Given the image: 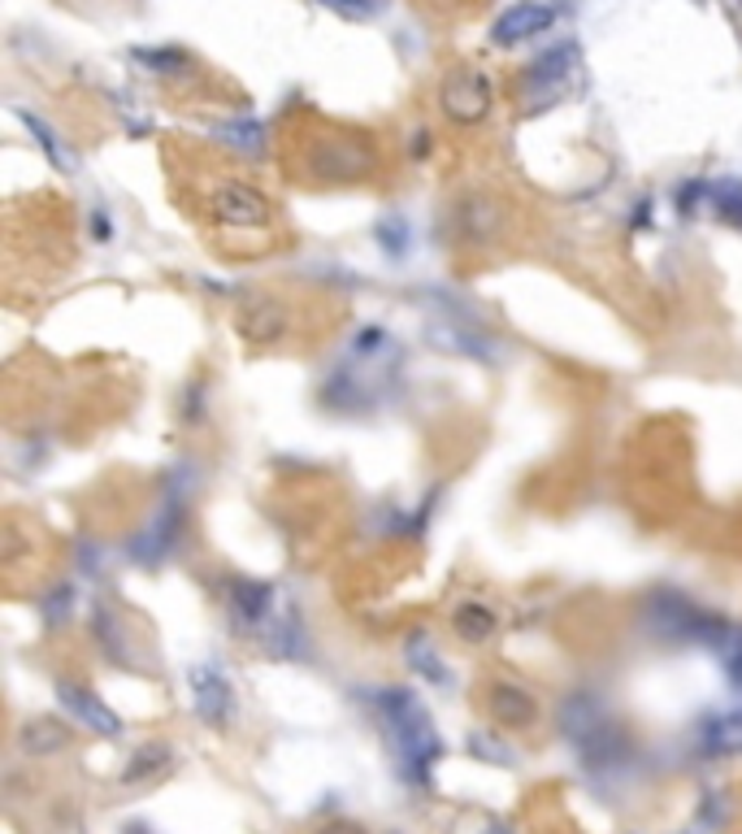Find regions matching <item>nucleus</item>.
<instances>
[{"instance_id":"nucleus-1","label":"nucleus","mask_w":742,"mask_h":834,"mask_svg":"<svg viewBox=\"0 0 742 834\" xmlns=\"http://www.w3.org/2000/svg\"><path fill=\"white\" fill-rule=\"evenodd\" d=\"M378 166V148L369 135L347 131L326 118H295L286 131V170L313 187L369 179Z\"/></svg>"},{"instance_id":"nucleus-2","label":"nucleus","mask_w":742,"mask_h":834,"mask_svg":"<svg viewBox=\"0 0 742 834\" xmlns=\"http://www.w3.org/2000/svg\"><path fill=\"white\" fill-rule=\"evenodd\" d=\"M187 200L191 209L205 218V227L218 239H270L274 236V205L270 196L248 183L230 166H209V170H191L187 183Z\"/></svg>"},{"instance_id":"nucleus-3","label":"nucleus","mask_w":742,"mask_h":834,"mask_svg":"<svg viewBox=\"0 0 742 834\" xmlns=\"http://www.w3.org/2000/svg\"><path fill=\"white\" fill-rule=\"evenodd\" d=\"M439 114L452 122V126H478V122L491 118V105H495V92H491V79L478 70V65H448L443 79H439Z\"/></svg>"},{"instance_id":"nucleus-4","label":"nucleus","mask_w":742,"mask_h":834,"mask_svg":"<svg viewBox=\"0 0 742 834\" xmlns=\"http://www.w3.org/2000/svg\"><path fill=\"white\" fill-rule=\"evenodd\" d=\"M513 227V209L487 191V187H469L457 196V209H452V231L464 248H487V243H504Z\"/></svg>"},{"instance_id":"nucleus-5","label":"nucleus","mask_w":742,"mask_h":834,"mask_svg":"<svg viewBox=\"0 0 742 834\" xmlns=\"http://www.w3.org/2000/svg\"><path fill=\"white\" fill-rule=\"evenodd\" d=\"M383 717H387L391 739L400 748L404 770L421 774L430 765V757H435V730H430V721L421 713V705L412 696H404V691H387L383 696Z\"/></svg>"},{"instance_id":"nucleus-6","label":"nucleus","mask_w":742,"mask_h":834,"mask_svg":"<svg viewBox=\"0 0 742 834\" xmlns=\"http://www.w3.org/2000/svg\"><path fill=\"white\" fill-rule=\"evenodd\" d=\"M547 27H552V9H543V4H534V0H521L509 13H500V22L491 27V40H495L500 49H509V44H521V40H530V35H543Z\"/></svg>"},{"instance_id":"nucleus-7","label":"nucleus","mask_w":742,"mask_h":834,"mask_svg":"<svg viewBox=\"0 0 742 834\" xmlns=\"http://www.w3.org/2000/svg\"><path fill=\"white\" fill-rule=\"evenodd\" d=\"M569 74H573V53H569V49L547 53L543 61H534V65H530V74H525V101H556V96L565 92Z\"/></svg>"},{"instance_id":"nucleus-8","label":"nucleus","mask_w":742,"mask_h":834,"mask_svg":"<svg viewBox=\"0 0 742 834\" xmlns=\"http://www.w3.org/2000/svg\"><path fill=\"white\" fill-rule=\"evenodd\" d=\"M534 696L530 691H521V687H509V682H500V687H491V717L500 721V726H513V730H521V726H530L534 721Z\"/></svg>"},{"instance_id":"nucleus-9","label":"nucleus","mask_w":742,"mask_h":834,"mask_svg":"<svg viewBox=\"0 0 742 834\" xmlns=\"http://www.w3.org/2000/svg\"><path fill=\"white\" fill-rule=\"evenodd\" d=\"M191 682H196V709H200V717H205V721H227L230 691H227V682H222V674L196 669Z\"/></svg>"},{"instance_id":"nucleus-10","label":"nucleus","mask_w":742,"mask_h":834,"mask_svg":"<svg viewBox=\"0 0 742 834\" xmlns=\"http://www.w3.org/2000/svg\"><path fill=\"white\" fill-rule=\"evenodd\" d=\"M61 700H65V705H70V709L79 713V721H87L92 730H101V734H117V717L109 713V709H105L101 700H92L87 691H79V687H65V691H61Z\"/></svg>"},{"instance_id":"nucleus-11","label":"nucleus","mask_w":742,"mask_h":834,"mask_svg":"<svg viewBox=\"0 0 742 834\" xmlns=\"http://www.w3.org/2000/svg\"><path fill=\"white\" fill-rule=\"evenodd\" d=\"M452 626H457L460 639H469V644H482L491 630H495V613L487 608V604H460L457 617H452Z\"/></svg>"},{"instance_id":"nucleus-12","label":"nucleus","mask_w":742,"mask_h":834,"mask_svg":"<svg viewBox=\"0 0 742 834\" xmlns=\"http://www.w3.org/2000/svg\"><path fill=\"white\" fill-rule=\"evenodd\" d=\"M412 4H421L430 18H460V13H469L473 9V0H412Z\"/></svg>"},{"instance_id":"nucleus-13","label":"nucleus","mask_w":742,"mask_h":834,"mask_svg":"<svg viewBox=\"0 0 742 834\" xmlns=\"http://www.w3.org/2000/svg\"><path fill=\"white\" fill-rule=\"evenodd\" d=\"M322 4L343 13V18H369L374 13V0H322Z\"/></svg>"},{"instance_id":"nucleus-14","label":"nucleus","mask_w":742,"mask_h":834,"mask_svg":"<svg viewBox=\"0 0 742 834\" xmlns=\"http://www.w3.org/2000/svg\"><path fill=\"white\" fill-rule=\"evenodd\" d=\"M322 834H360V826H352V822H335V826H326Z\"/></svg>"},{"instance_id":"nucleus-15","label":"nucleus","mask_w":742,"mask_h":834,"mask_svg":"<svg viewBox=\"0 0 742 834\" xmlns=\"http://www.w3.org/2000/svg\"><path fill=\"white\" fill-rule=\"evenodd\" d=\"M487 834H513V831H504V826H495V831H487Z\"/></svg>"}]
</instances>
